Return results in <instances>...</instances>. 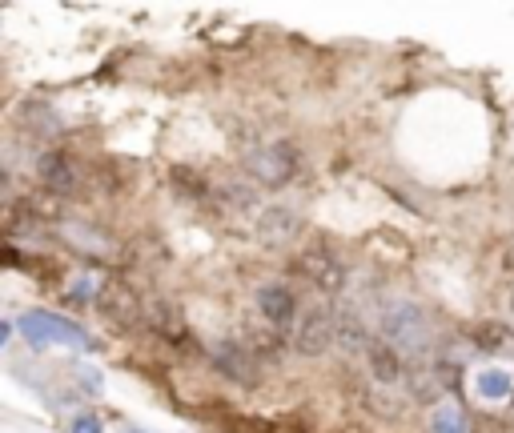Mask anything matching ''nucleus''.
Masks as SVG:
<instances>
[{
	"label": "nucleus",
	"instance_id": "1",
	"mask_svg": "<svg viewBox=\"0 0 514 433\" xmlns=\"http://www.w3.org/2000/svg\"><path fill=\"white\" fill-rule=\"evenodd\" d=\"M382 333H386V341H394L398 349H410V353H430V345H434L426 313L406 297H398L382 309Z\"/></svg>",
	"mask_w": 514,
	"mask_h": 433
},
{
	"label": "nucleus",
	"instance_id": "2",
	"mask_svg": "<svg viewBox=\"0 0 514 433\" xmlns=\"http://www.w3.org/2000/svg\"><path fill=\"white\" fill-rule=\"evenodd\" d=\"M245 173H249L257 185L282 189V185H290V181L302 173V153H298L290 141H270V145H257V149L245 157Z\"/></svg>",
	"mask_w": 514,
	"mask_h": 433
},
{
	"label": "nucleus",
	"instance_id": "3",
	"mask_svg": "<svg viewBox=\"0 0 514 433\" xmlns=\"http://www.w3.org/2000/svg\"><path fill=\"white\" fill-rule=\"evenodd\" d=\"M21 329H25V337H29L33 345H73V349H93V337H89L77 321L61 317V313H49V309H29V313H21Z\"/></svg>",
	"mask_w": 514,
	"mask_h": 433
},
{
	"label": "nucleus",
	"instance_id": "4",
	"mask_svg": "<svg viewBox=\"0 0 514 433\" xmlns=\"http://www.w3.org/2000/svg\"><path fill=\"white\" fill-rule=\"evenodd\" d=\"M298 233H302V213L294 205H286V201L266 205L262 213H257V241L270 245V249L290 245Z\"/></svg>",
	"mask_w": 514,
	"mask_h": 433
},
{
	"label": "nucleus",
	"instance_id": "5",
	"mask_svg": "<svg viewBox=\"0 0 514 433\" xmlns=\"http://www.w3.org/2000/svg\"><path fill=\"white\" fill-rule=\"evenodd\" d=\"M334 337H338V317L318 305V309H310V313L302 317V325L294 329V349L306 353V357H322V353L334 345Z\"/></svg>",
	"mask_w": 514,
	"mask_h": 433
},
{
	"label": "nucleus",
	"instance_id": "6",
	"mask_svg": "<svg viewBox=\"0 0 514 433\" xmlns=\"http://www.w3.org/2000/svg\"><path fill=\"white\" fill-rule=\"evenodd\" d=\"M302 273H306L322 293H338V289L346 285V265H342V257H338L334 249H326V245H314V249L302 257Z\"/></svg>",
	"mask_w": 514,
	"mask_h": 433
},
{
	"label": "nucleus",
	"instance_id": "7",
	"mask_svg": "<svg viewBox=\"0 0 514 433\" xmlns=\"http://www.w3.org/2000/svg\"><path fill=\"white\" fill-rule=\"evenodd\" d=\"M213 365H217L229 381H237V385H253V381H257V361H253V353H249L245 345H237V341H217V345H213Z\"/></svg>",
	"mask_w": 514,
	"mask_h": 433
},
{
	"label": "nucleus",
	"instance_id": "8",
	"mask_svg": "<svg viewBox=\"0 0 514 433\" xmlns=\"http://www.w3.org/2000/svg\"><path fill=\"white\" fill-rule=\"evenodd\" d=\"M37 177H41L45 189H53V193H61V197L77 189V169H73V161L61 157V153H41V157H37Z\"/></svg>",
	"mask_w": 514,
	"mask_h": 433
},
{
	"label": "nucleus",
	"instance_id": "9",
	"mask_svg": "<svg viewBox=\"0 0 514 433\" xmlns=\"http://www.w3.org/2000/svg\"><path fill=\"white\" fill-rule=\"evenodd\" d=\"M257 309H262V317L270 325H290L294 313H298V301L286 285H262L257 289Z\"/></svg>",
	"mask_w": 514,
	"mask_h": 433
},
{
	"label": "nucleus",
	"instance_id": "10",
	"mask_svg": "<svg viewBox=\"0 0 514 433\" xmlns=\"http://www.w3.org/2000/svg\"><path fill=\"white\" fill-rule=\"evenodd\" d=\"M366 361H370V373H374L378 385H398V377H402V349L394 341H370Z\"/></svg>",
	"mask_w": 514,
	"mask_h": 433
},
{
	"label": "nucleus",
	"instance_id": "11",
	"mask_svg": "<svg viewBox=\"0 0 514 433\" xmlns=\"http://www.w3.org/2000/svg\"><path fill=\"white\" fill-rule=\"evenodd\" d=\"M510 373H502V369H482L478 377H474V389H478V397H486V401H502L506 393H510Z\"/></svg>",
	"mask_w": 514,
	"mask_h": 433
},
{
	"label": "nucleus",
	"instance_id": "12",
	"mask_svg": "<svg viewBox=\"0 0 514 433\" xmlns=\"http://www.w3.org/2000/svg\"><path fill=\"white\" fill-rule=\"evenodd\" d=\"M434 433H470L462 409H458V405H442V409L434 413Z\"/></svg>",
	"mask_w": 514,
	"mask_h": 433
},
{
	"label": "nucleus",
	"instance_id": "13",
	"mask_svg": "<svg viewBox=\"0 0 514 433\" xmlns=\"http://www.w3.org/2000/svg\"><path fill=\"white\" fill-rule=\"evenodd\" d=\"M69 433H101V417H93V413H81V417L69 425Z\"/></svg>",
	"mask_w": 514,
	"mask_h": 433
},
{
	"label": "nucleus",
	"instance_id": "14",
	"mask_svg": "<svg viewBox=\"0 0 514 433\" xmlns=\"http://www.w3.org/2000/svg\"><path fill=\"white\" fill-rule=\"evenodd\" d=\"M13 329H17L13 321H5V325H0V341H13Z\"/></svg>",
	"mask_w": 514,
	"mask_h": 433
},
{
	"label": "nucleus",
	"instance_id": "15",
	"mask_svg": "<svg viewBox=\"0 0 514 433\" xmlns=\"http://www.w3.org/2000/svg\"><path fill=\"white\" fill-rule=\"evenodd\" d=\"M510 313H514V285H510Z\"/></svg>",
	"mask_w": 514,
	"mask_h": 433
},
{
	"label": "nucleus",
	"instance_id": "16",
	"mask_svg": "<svg viewBox=\"0 0 514 433\" xmlns=\"http://www.w3.org/2000/svg\"><path fill=\"white\" fill-rule=\"evenodd\" d=\"M125 433H141V429H125Z\"/></svg>",
	"mask_w": 514,
	"mask_h": 433
}]
</instances>
